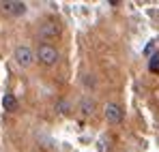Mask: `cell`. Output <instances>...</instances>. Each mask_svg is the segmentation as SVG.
Instances as JSON below:
<instances>
[{"mask_svg":"<svg viewBox=\"0 0 159 152\" xmlns=\"http://www.w3.org/2000/svg\"><path fill=\"white\" fill-rule=\"evenodd\" d=\"M103 116H106L107 122H114V124L123 122V109H120V105H116V103H107L106 109H103Z\"/></svg>","mask_w":159,"mask_h":152,"instance_id":"cell-5","label":"cell"},{"mask_svg":"<svg viewBox=\"0 0 159 152\" xmlns=\"http://www.w3.org/2000/svg\"><path fill=\"white\" fill-rule=\"evenodd\" d=\"M13 58H15V62H17L20 67H24V69H26V67H30V64L34 62V58H37V56H34V51L30 50V47L20 45V47L15 50V54H13Z\"/></svg>","mask_w":159,"mask_h":152,"instance_id":"cell-2","label":"cell"},{"mask_svg":"<svg viewBox=\"0 0 159 152\" xmlns=\"http://www.w3.org/2000/svg\"><path fill=\"white\" fill-rule=\"evenodd\" d=\"M80 107H82V114L84 116H93L95 114V101L93 99H84V101L80 103Z\"/></svg>","mask_w":159,"mask_h":152,"instance_id":"cell-7","label":"cell"},{"mask_svg":"<svg viewBox=\"0 0 159 152\" xmlns=\"http://www.w3.org/2000/svg\"><path fill=\"white\" fill-rule=\"evenodd\" d=\"M148 69H151L153 73H159V56H153V58H151V62H148Z\"/></svg>","mask_w":159,"mask_h":152,"instance_id":"cell-8","label":"cell"},{"mask_svg":"<svg viewBox=\"0 0 159 152\" xmlns=\"http://www.w3.org/2000/svg\"><path fill=\"white\" fill-rule=\"evenodd\" d=\"M0 11L4 15H22L26 11V4L20 0H4V2H0Z\"/></svg>","mask_w":159,"mask_h":152,"instance_id":"cell-4","label":"cell"},{"mask_svg":"<svg viewBox=\"0 0 159 152\" xmlns=\"http://www.w3.org/2000/svg\"><path fill=\"white\" fill-rule=\"evenodd\" d=\"M2 107H4L7 111H15V109H17V99H15L13 94H4V97H2Z\"/></svg>","mask_w":159,"mask_h":152,"instance_id":"cell-6","label":"cell"},{"mask_svg":"<svg viewBox=\"0 0 159 152\" xmlns=\"http://www.w3.org/2000/svg\"><path fill=\"white\" fill-rule=\"evenodd\" d=\"M34 56H37V60H39L43 67H54V64L58 62V51H56V47L48 45V43L39 45V50H37Z\"/></svg>","mask_w":159,"mask_h":152,"instance_id":"cell-1","label":"cell"},{"mask_svg":"<svg viewBox=\"0 0 159 152\" xmlns=\"http://www.w3.org/2000/svg\"><path fill=\"white\" fill-rule=\"evenodd\" d=\"M58 34H60V26H58V22H54V20H45L43 24L39 26V37L45 39V41L56 39Z\"/></svg>","mask_w":159,"mask_h":152,"instance_id":"cell-3","label":"cell"}]
</instances>
